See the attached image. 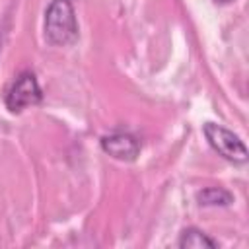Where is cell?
Returning a JSON list of instances; mask_svg holds the SVG:
<instances>
[{"instance_id": "6da1fadb", "label": "cell", "mask_w": 249, "mask_h": 249, "mask_svg": "<svg viewBox=\"0 0 249 249\" xmlns=\"http://www.w3.org/2000/svg\"><path fill=\"white\" fill-rule=\"evenodd\" d=\"M45 39L53 47H66L78 39V21L70 0H51L45 10Z\"/></svg>"}, {"instance_id": "7a4b0ae2", "label": "cell", "mask_w": 249, "mask_h": 249, "mask_svg": "<svg viewBox=\"0 0 249 249\" xmlns=\"http://www.w3.org/2000/svg\"><path fill=\"white\" fill-rule=\"evenodd\" d=\"M41 99L43 89L37 82V76L31 70L19 72L4 93V105L10 113H21L23 109L41 103Z\"/></svg>"}, {"instance_id": "3957f363", "label": "cell", "mask_w": 249, "mask_h": 249, "mask_svg": "<svg viewBox=\"0 0 249 249\" xmlns=\"http://www.w3.org/2000/svg\"><path fill=\"white\" fill-rule=\"evenodd\" d=\"M202 132H204V138L210 144V148L224 160H228L231 163H239V165L247 161V148H245L243 140L237 134H233L230 128L208 121L202 124Z\"/></svg>"}, {"instance_id": "277c9868", "label": "cell", "mask_w": 249, "mask_h": 249, "mask_svg": "<svg viewBox=\"0 0 249 249\" xmlns=\"http://www.w3.org/2000/svg\"><path fill=\"white\" fill-rule=\"evenodd\" d=\"M99 144L107 156L119 161H134L140 156V148H142L140 140L134 134L123 132V130H115L101 136Z\"/></svg>"}, {"instance_id": "5b68a950", "label": "cell", "mask_w": 249, "mask_h": 249, "mask_svg": "<svg viewBox=\"0 0 249 249\" xmlns=\"http://www.w3.org/2000/svg\"><path fill=\"white\" fill-rule=\"evenodd\" d=\"M177 245L181 249H216L218 247V243L212 237H208L204 231H200L198 228L183 230L177 239Z\"/></svg>"}, {"instance_id": "8992f818", "label": "cell", "mask_w": 249, "mask_h": 249, "mask_svg": "<svg viewBox=\"0 0 249 249\" xmlns=\"http://www.w3.org/2000/svg\"><path fill=\"white\" fill-rule=\"evenodd\" d=\"M196 202L200 206H230L233 202V195L222 187H206L196 193Z\"/></svg>"}, {"instance_id": "52a82bcc", "label": "cell", "mask_w": 249, "mask_h": 249, "mask_svg": "<svg viewBox=\"0 0 249 249\" xmlns=\"http://www.w3.org/2000/svg\"><path fill=\"white\" fill-rule=\"evenodd\" d=\"M214 2H220V4H228V2H233V0H214Z\"/></svg>"}, {"instance_id": "ba28073f", "label": "cell", "mask_w": 249, "mask_h": 249, "mask_svg": "<svg viewBox=\"0 0 249 249\" xmlns=\"http://www.w3.org/2000/svg\"><path fill=\"white\" fill-rule=\"evenodd\" d=\"M0 49H2V35H0Z\"/></svg>"}]
</instances>
